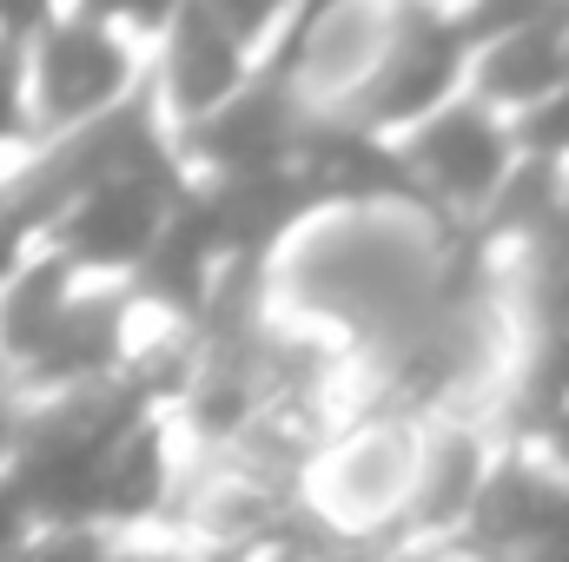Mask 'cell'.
Wrapping results in <instances>:
<instances>
[{
	"label": "cell",
	"instance_id": "7a4b0ae2",
	"mask_svg": "<svg viewBox=\"0 0 569 562\" xmlns=\"http://www.w3.org/2000/svg\"><path fill=\"white\" fill-rule=\"evenodd\" d=\"M425 165H430V179H437V185H450V192L477 199V192H490V185H497V172H503V145H497V133H490L483 120L457 113V120H437V127H430Z\"/></svg>",
	"mask_w": 569,
	"mask_h": 562
},
{
	"label": "cell",
	"instance_id": "3957f363",
	"mask_svg": "<svg viewBox=\"0 0 569 562\" xmlns=\"http://www.w3.org/2000/svg\"><path fill=\"white\" fill-rule=\"evenodd\" d=\"M7 120H13V67L0 60V127H7Z\"/></svg>",
	"mask_w": 569,
	"mask_h": 562
},
{
	"label": "cell",
	"instance_id": "6da1fadb",
	"mask_svg": "<svg viewBox=\"0 0 569 562\" xmlns=\"http://www.w3.org/2000/svg\"><path fill=\"white\" fill-rule=\"evenodd\" d=\"M127 60L120 47L100 33V27H67L47 53H40V93H47V113L53 120H87L93 107L113 100Z\"/></svg>",
	"mask_w": 569,
	"mask_h": 562
}]
</instances>
